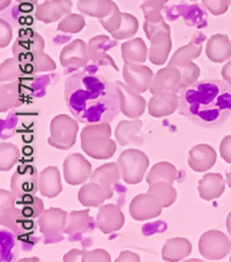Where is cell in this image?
<instances>
[{
    "mask_svg": "<svg viewBox=\"0 0 231 262\" xmlns=\"http://www.w3.org/2000/svg\"><path fill=\"white\" fill-rule=\"evenodd\" d=\"M64 97L71 115L82 124H110L120 112L115 84L94 73L81 72L67 78Z\"/></svg>",
    "mask_w": 231,
    "mask_h": 262,
    "instance_id": "obj_1",
    "label": "cell"
},
{
    "mask_svg": "<svg viewBox=\"0 0 231 262\" xmlns=\"http://www.w3.org/2000/svg\"><path fill=\"white\" fill-rule=\"evenodd\" d=\"M178 111L201 128H216L231 117V85L216 79L199 80L179 90Z\"/></svg>",
    "mask_w": 231,
    "mask_h": 262,
    "instance_id": "obj_2",
    "label": "cell"
},
{
    "mask_svg": "<svg viewBox=\"0 0 231 262\" xmlns=\"http://www.w3.org/2000/svg\"><path fill=\"white\" fill-rule=\"evenodd\" d=\"M110 137L111 127L109 123L92 124L81 132V147L93 159H110L117 150L116 142Z\"/></svg>",
    "mask_w": 231,
    "mask_h": 262,
    "instance_id": "obj_3",
    "label": "cell"
},
{
    "mask_svg": "<svg viewBox=\"0 0 231 262\" xmlns=\"http://www.w3.org/2000/svg\"><path fill=\"white\" fill-rule=\"evenodd\" d=\"M78 130V120L75 118L72 119L67 115H58L50 124L51 135H50L48 142L50 146L54 148L67 150L74 146Z\"/></svg>",
    "mask_w": 231,
    "mask_h": 262,
    "instance_id": "obj_4",
    "label": "cell"
},
{
    "mask_svg": "<svg viewBox=\"0 0 231 262\" xmlns=\"http://www.w3.org/2000/svg\"><path fill=\"white\" fill-rule=\"evenodd\" d=\"M121 178L130 185H137L142 182L149 165L146 154L138 149H128L120 154L118 159Z\"/></svg>",
    "mask_w": 231,
    "mask_h": 262,
    "instance_id": "obj_5",
    "label": "cell"
},
{
    "mask_svg": "<svg viewBox=\"0 0 231 262\" xmlns=\"http://www.w3.org/2000/svg\"><path fill=\"white\" fill-rule=\"evenodd\" d=\"M39 173L33 164H20L12 176L11 189L17 199L35 195L38 191Z\"/></svg>",
    "mask_w": 231,
    "mask_h": 262,
    "instance_id": "obj_6",
    "label": "cell"
},
{
    "mask_svg": "<svg viewBox=\"0 0 231 262\" xmlns=\"http://www.w3.org/2000/svg\"><path fill=\"white\" fill-rule=\"evenodd\" d=\"M231 250L230 239L223 232L211 230L205 232L199 241V252L208 260H221Z\"/></svg>",
    "mask_w": 231,
    "mask_h": 262,
    "instance_id": "obj_7",
    "label": "cell"
},
{
    "mask_svg": "<svg viewBox=\"0 0 231 262\" xmlns=\"http://www.w3.org/2000/svg\"><path fill=\"white\" fill-rule=\"evenodd\" d=\"M117 93L120 98V110L129 118H139L141 117L146 109V101L140 96L134 88L129 83H123L120 81L113 82Z\"/></svg>",
    "mask_w": 231,
    "mask_h": 262,
    "instance_id": "obj_8",
    "label": "cell"
},
{
    "mask_svg": "<svg viewBox=\"0 0 231 262\" xmlns=\"http://www.w3.org/2000/svg\"><path fill=\"white\" fill-rule=\"evenodd\" d=\"M182 73L177 67L167 65L154 76L151 88L153 95L177 94L182 89Z\"/></svg>",
    "mask_w": 231,
    "mask_h": 262,
    "instance_id": "obj_9",
    "label": "cell"
},
{
    "mask_svg": "<svg viewBox=\"0 0 231 262\" xmlns=\"http://www.w3.org/2000/svg\"><path fill=\"white\" fill-rule=\"evenodd\" d=\"M64 178L70 185H80L87 182L92 176V164L81 154H71L65 159L64 164Z\"/></svg>",
    "mask_w": 231,
    "mask_h": 262,
    "instance_id": "obj_10",
    "label": "cell"
},
{
    "mask_svg": "<svg viewBox=\"0 0 231 262\" xmlns=\"http://www.w3.org/2000/svg\"><path fill=\"white\" fill-rule=\"evenodd\" d=\"M161 202L151 193L139 194L130 205V214L135 221H147L155 219L162 214Z\"/></svg>",
    "mask_w": 231,
    "mask_h": 262,
    "instance_id": "obj_11",
    "label": "cell"
},
{
    "mask_svg": "<svg viewBox=\"0 0 231 262\" xmlns=\"http://www.w3.org/2000/svg\"><path fill=\"white\" fill-rule=\"evenodd\" d=\"M147 38L152 42L151 50L148 51L149 60L154 65H163L167 60L172 48L170 27L155 31Z\"/></svg>",
    "mask_w": 231,
    "mask_h": 262,
    "instance_id": "obj_12",
    "label": "cell"
},
{
    "mask_svg": "<svg viewBox=\"0 0 231 262\" xmlns=\"http://www.w3.org/2000/svg\"><path fill=\"white\" fill-rule=\"evenodd\" d=\"M123 76L131 87L138 93H144L151 88L154 74L149 67L139 64V62L126 61L123 70Z\"/></svg>",
    "mask_w": 231,
    "mask_h": 262,
    "instance_id": "obj_13",
    "label": "cell"
},
{
    "mask_svg": "<svg viewBox=\"0 0 231 262\" xmlns=\"http://www.w3.org/2000/svg\"><path fill=\"white\" fill-rule=\"evenodd\" d=\"M2 225L10 228L12 231H16L20 225H24L30 219H26L22 215L20 208L16 206V196L14 194L2 189Z\"/></svg>",
    "mask_w": 231,
    "mask_h": 262,
    "instance_id": "obj_14",
    "label": "cell"
},
{
    "mask_svg": "<svg viewBox=\"0 0 231 262\" xmlns=\"http://www.w3.org/2000/svg\"><path fill=\"white\" fill-rule=\"evenodd\" d=\"M69 214L59 208H50L39 216V230L45 237H57L65 231Z\"/></svg>",
    "mask_w": 231,
    "mask_h": 262,
    "instance_id": "obj_15",
    "label": "cell"
},
{
    "mask_svg": "<svg viewBox=\"0 0 231 262\" xmlns=\"http://www.w3.org/2000/svg\"><path fill=\"white\" fill-rule=\"evenodd\" d=\"M216 151L209 144H196L188 151V166L196 172H206L216 163Z\"/></svg>",
    "mask_w": 231,
    "mask_h": 262,
    "instance_id": "obj_16",
    "label": "cell"
},
{
    "mask_svg": "<svg viewBox=\"0 0 231 262\" xmlns=\"http://www.w3.org/2000/svg\"><path fill=\"white\" fill-rule=\"evenodd\" d=\"M125 223V216L120 208L112 203L104 205L99 208L96 224L103 233H112L123 228Z\"/></svg>",
    "mask_w": 231,
    "mask_h": 262,
    "instance_id": "obj_17",
    "label": "cell"
},
{
    "mask_svg": "<svg viewBox=\"0 0 231 262\" xmlns=\"http://www.w3.org/2000/svg\"><path fill=\"white\" fill-rule=\"evenodd\" d=\"M72 5L71 0H47L36 7V19L47 25L52 24L71 13Z\"/></svg>",
    "mask_w": 231,
    "mask_h": 262,
    "instance_id": "obj_18",
    "label": "cell"
},
{
    "mask_svg": "<svg viewBox=\"0 0 231 262\" xmlns=\"http://www.w3.org/2000/svg\"><path fill=\"white\" fill-rule=\"evenodd\" d=\"M116 44V42H112L106 35L95 36L88 43L89 59L96 65H110L116 71H119L115 60L108 55V50L115 47Z\"/></svg>",
    "mask_w": 231,
    "mask_h": 262,
    "instance_id": "obj_19",
    "label": "cell"
},
{
    "mask_svg": "<svg viewBox=\"0 0 231 262\" xmlns=\"http://www.w3.org/2000/svg\"><path fill=\"white\" fill-rule=\"evenodd\" d=\"M59 60L64 67H85L88 64V45L82 39H75L61 50Z\"/></svg>",
    "mask_w": 231,
    "mask_h": 262,
    "instance_id": "obj_20",
    "label": "cell"
},
{
    "mask_svg": "<svg viewBox=\"0 0 231 262\" xmlns=\"http://www.w3.org/2000/svg\"><path fill=\"white\" fill-rule=\"evenodd\" d=\"M206 56L215 64L224 62L231 57V42L224 34H215L207 40Z\"/></svg>",
    "mask_w": 231,
    "mask_h": 262,
    "instance_id": "obj_21",
    "label": "cell"
},
{
    "mask_svg": "<svg viewBox=\"0 0 231 262\" xmlns=\"http://www.w3.org/2000/svg\"><path fill=\"white\" fill-rule=\"evenodd\" d=\"M44 48L45 43L42 36L35 33L33 29L26 28L19 31V37L15 39L12 50L14 56H17L21 53L44 51Z\"/></svg>",
    "mask_w": 231,
    "mask_h": 262,
    "instance_id": "obj_22",
    "label": "cell"
},
{
    "mask_svg": "<svg viewBox=\"0 0 231 262\" xmlns=\"http://www.w3.org/2000/svg\"><path fill=\"white\" fill-rule=\"evenodd\" d=\"M38 191L43 196L56 198L62 191L60 172L56 166H48L39 173Z\"/></svg>",
    "mask_w": 231,
    "mask_h": 262,
    "instance_id": "obj_23",
    "label": "cell"
},
{
    "mask_svg": "<svg viewBox=\"0 0 231 262\" xmlns=\"http://www.w3.org/2000/svg\"><path fill=\"white\" fill-rule=\"evenodd\" d=\"M120 177V169L118 162H117V163H109L99 166V168L95 170L93 174L90 176V180L101 185V186L106 189L109 199H110L113 195L112 186L119 182Z\"/></svg>",
    "mask_w": 231,
    "mask_h": 262,
    "instance_id": "obj_24",
    "label": "cell"
},
{
    "mask_svg": "<svg viewBox=\"0 0 231 262\" xmlns=\"http://www.w3.org/2000/svg\"><path fill=\"white\" fill-rule=\"evenodd\" d=\"M198 34L194 36L191 43L184 45L177 51L174 53V56L171 57V60L169 65L177 67V69H183V67H186L192 64V60L196 59V58L200 57L202 52V40L205 39V36L198 40Z\"/></svg>",
    "mask_w": 231,
    "mask_h": 262,
    "instance_id": "obj_25",
    "label": "cell"
},
{
    "mask_svg": "<svg viewBox=\"0 0 231 262\" xmlns=\"http://www.w3.org/2000/svg\"><path fill=\"white\" fill-rule=\"evenodd\" d=\"M179 97L177 94H161L154 95V97L149 101L148 110L149 115L161 118V117L169 116L178 109Z\"/></svg>",
    "mask_w": 231,
    "mask_h": 262,
    "instance_id": "obj_26",
    "label": "cell"
},
{
    "mask_svg": "<svg viewBox=\"0 0 231 262\" xmlns=\"http://www.w3.org/2000/svg\"><path fill=\"white\" fill-rule=\"evenodd\" d=\"M225 189V182L220 173H206L199 182V195L206 201L220 198Z\"/></svg>",
    "mask_w": 231,
    "mask_h": 262,
    "instance_id": "obj_27",
    "label": "cell"
},
{
    "mask_svg": "<svg viewBox=\"0 0 231 262\" xmlns=\"http://www.w3.org/2000/svg\"><path fill=\"white\" fill-rule=\"evenodd\" d=\"M192 244L185 238L167 239L162 248V257L165 261H180L191 254Z\"/></svg>",
    "mask_w": 231,
    "mask_h": 262,
    "instance_id": "obj_28",
    "label": "cell"
},
{
    "mask_svg": "<svg viewBox=\"0 0 231 262\" xmlns=\"http://www.w3.org/2000/svg\"><path fill=\"white\" fill-rule=\"evenodd\" d=\"M78 199L81 205L85 207H99L109 199V195L101 185L92 182L81 187Z\"/></svg>",
    "mask_w": 231,
    "mask_h": 262,
    "instance_id": "obj_29",
    "label": "cell"
},
{
    "mask_svg": "<svg viewBox=\"0 0 231 262\" xmlns=\"http://www.w3.org/2000/svg\"><path fill=\"white\" fill-rule=\"evenodd\" d=\"M115 4L112 0H79L78 10L85 15L99 20L110 14Z\"/></svg>",
    "mask_w": 231,
    "mask_h": 262,
    "instance_id": "obj_30",
    "label": "cell"
},
{
    "mask_svg": "<svg viewBox=\"0 0 231 262\" xmlns=\"http://www.w3.org/2000/svg\"><path fill=\"white\" fill-rule=\"evenodd\" d=\"M142 127V121L135 119L134 121H120L116 128V139L120 146L140 143L138 140L139 133Z\"/></svg>",
    "mask_w": 231,
    "mask_h": 262,
    "instance_id": "obj_31",
    "label": "cell"
},
{
    "mask_svg": "<svg viewBox=\"0 0 231 262\" xmlns=\"http://www.w3.org/2000/svg\"><path fill=\"white\" fill-rule=\"evenodd\" d=\"M147 53L148 49L146 43L139 37L121 44V57L125 62L131 61L142 64L147 59Z\"/></svg>",
    "mask_w": 231,
    "mask_h": 262,
    "instance_id": "obj_32",
    "label": "cell"
},
{
    "mask_svg": "<svg viewBox=\"0 0 231 262\" xmlns=\"http://www.w3.org/2000/svg\"><path fill=\"white\" fill-rule=\"evenodd\" d=\"M178 177L177 170L172 164L167 162H160L152 168L151 172L147 176V183L151 185L156 182L174 183Z\"/></svg>",
    "mask_w": 231,
    "mask_h": 262,
    "instance_id": "obj_33",
    "label": "cell"
},
{
    "mask_svg": "<svg viewBox=\"0 0 231 262\" xmlns=\"http://www.w3.org/2000/svg\"><path fill=\"white\" fill-rule=\"evenodd\" d=\"M148 193L153 194L163 207H170L174 205L177 199V192L172 187V184L167 182H156L151 184Z\"/></svg>",
    "mask_w": 231,
    "mask_h": 262,
    "instance_id": "obj_34",
    "label": "cell"
},
{
    "mask_svg": "<svg viewBox=\"0 0 231 262\" xmlns=\"http://www.w3.org/2000/svg\"><path fill=\"white\" fill-rule=\"evenodd\" d=\"M90 224H92V219L89 217V209L82 211H72L69 215L64 232L69 234L82 233L90 228Z\"/></svg>",
    "mask_w": 231,
    "mask_h": 262,
    "instance_id": "obj_35",
    "label": "cell"
},
{
    "mask_svg": "<svg viewBox=\"0 0 231 262\" xmlns=\"http://www.w3.org/2000/svg\"><path fill=\"white\" fill-rule=\"evenodd\" d=\"M139 29V21L134 15L130 14V13H123V20H121V25L116 31L111 34L112 37L116 40L120 39H128L133 37V36L138 33Z\"/></svg>",
    "mask_w": 231,
    "mask_h": 262,
    "instance_id": "obj_36",
    "label": "cell"
},
{
    "mask_svg": "<svg viewBox=\"0 0 231 262\" xmlns=\"http://www.w3.org/2000/svg\"><path fill=\"white\" fill-rule=\"evenodd\" d=\"M16 206L20 208L22 215L26 219H34L43 213L44 203L35 195L16 199Z\"/></svg>",
    "mask_w": 231,
    "mask_h": 262,
    "instance_id": "obj_37",
    "label": "cell"
},
{
    "mask_svg": "<svg viewBox=\"0 0 231 262\" xmlns=\"http://www.w3.org/2000/svg\"><path fill=\"white\" fill-rule=\"evenodd\" d=\"M19 148L8 142H2L0 146V170L10 171L19 160Z\"/></svg>",
    "mask_w": 231,
    "mask_h": 262,
    "instance_id": "obj_38",
    "label": "cell"
},
{
    "mask_svg": "<svg viewBox=\"0 0 231 262\" xmlns=\"http://www.w3.org/2000/svg\"><path fill=\"white\" fill-rule=\"evenodd\" d=\"M86 26L85 17L82 15L74 14V13H69L60 20L59 25L57 27L58 31L61 33H70V34H78L79 31L82 30Z\"/></svg>",
    "mask_w": 231,
    "mask_h": 262,
    "instance_id": "obj_39",
    "label": "cell"
},
{
    "mask_svg": "<svg viewBox=\"0 0 231 262\" xmlns=\"http://www.w3.org/2000/svg\"><path fill=\"white\" fill-rule=\"evenodd\" d=\"M19 85L16 83L2 85V112H5L13 106L20 105Z\"/></svg>",
    "mask_w": 231,
    "mask_h": 262,
    "instance_id": "obj_40",
    "label": "cell"
},
{
    "mask_svg": "<svg viewBox=\"0 0 231 262\" xmlns=\"http://www.w3.org/2000/svg\"><path fill=\"white\" fill-rule=\"evenodd\" d=\"M24 75L25 72L15 57L8 58L2 64V82L8 80H16Z\"/></svg>",
    "mask_w": 231,
    "mask_h": 262,
    "instance_id": "obj_41",
    "label": "cell"
},
{
    "mask_svg": "<svg viewBox=\"0 0 231 262\" xmlns=\"http://www.w3.org/2000/svg\"><path fill=\"white\" fill-rule=\"evenodd\" d=\"M121 20H123V13L119 11L118 5L115 4L110 14L99 19V22H101L102 27L108 31V33L112 34L113 31H116L119 28V26L121 25Z\"/></svg>",
    "mask_w": 231,
    "mask_h": 262,
    "instance_id": "obj_42",
    "label": "cell"
},
{
    "mask_svg": "<svg viewBox=\"0 0 231 262\" xmlns=\"http://www.w3.org/2000/svg\"><path fill=\"white\" fill-rule=\"evenodd\" d=\"M203 7L214 16H221L228 12L230 0H201Z\"/></svg>",
    "mask_w": 231,
    "mask_h": 262,
    "instance_id": "obj_43",
    "label": "cell"
},
{
    "mask_svg": "<svg viewBox=\"0 0 231 262\" xmlns=\"http://www.w3.org/2000/svg\"><path fill=\"white\" fill-rule=\"evenodd\" d=\"M81 261H111L110 254L104 250H95L92 252H86L83 251L82 259Z\"/></svg>",
    "mask_w": 231,
    "mask_h": 262,
    "instance_id": "obj_44",
    "label": "cell"
},
{
    "mask_svg": "<svg viewBox=\"0 0 231 262\" xmlns=\"http://www.w3.org/2000/svg\"><path fill=\"white\" fill-rule=\"evenodd\" d=\"M166 3L167 0H143L140 8H141L143 14L152 12H161Z\"/></svg>",
    "mask_w": 231,
    "mask_h": 262,
    "instance_id": "obj_45",
    "label": "cell"
},
{
    "mask_svg": "<svg viewBox=\"0 0 231 262\" xmlns=\"http://www.w3.org/2000/svg\"><path fill=\"white\" fill-rule=\"evenodd\" d=\"M0 24H2V26H0V28H2V35H0V47L6 48L7 45L11 43L12 37H13L12 27L4 19L0 20Z\"/></svg>",
    "mask_w": 231,
    "mask_h": 262,
    "instance_id": "obj_46",
    "label": "cell"
},
{
    "mask_svg": "<svg viewBox=\"0 0 231 262\" xmlns=\"http://www.w3.org/2000/svg\"><path fill=\"white\" fill-rule=\"evenodd\" d=\"M221 157L226 163L231 164V135H226L220 143Z\"/></svg>",
    "mask_w": 231,
    "mask_h": 262,
    "instance_id": "obj_47",
    "label": "cell"
},
{
    "mask_svg": "<svg viewBox=\"0 0 231 262\" xmlns=\"http://www.w3.org/2000/svg\"><path fill=\"white\" fill-rule=\"evenodd\" d=\"M116 261H140V257L138 254H135V253L131 252V251H125V252H121L120 255L118 259Z\"/></svg>",
    "mask_w": 231,
    "mask_h": 262,
    "instance_id": "obj_48",
    "label": "cell"
},
{
    "mask_svg": "<svg viewBox=\"0 0 231 262\" xmlns=\"http://www.w3.org/2000/svg\"><path fill=\"white\" fill-rule=\"evenodd\" d=\"M221 74L226 82L231 85V60L226 62V64L223 66Z\"/></svg>",
    "mask_w": 231,
    "mask_h": 262,
    "instance_id": "obj_49",
    "label": "cell"
},
{
    "mask_svg": "<svg viewBox=\"0 0 231 262\" xmlns=\"http://www.w3.org/2000/svg\"><path fill=\"white\" fill-rule=\"evenodd\" d=\"M35 5L34 4H30V3H21L19 4V11L21 13H30L31 11L34 10Z\"/></svg>",
    "mask_w": 231,
    "mask_h": 262,
    "instance_id": "obj_50",
    "label": "cell"
},
{
    "mask_svg": "<svg viewBox=\"0 0 231 262\" xmlns=\"http://www.w3.org/2000/svg\"><path fill=\"white\" fill-rule=\"evenodd\" d=\"M225 224H226V229H228V232L230 234L231 237V213H229L228 217H226V221H225Z\"/></svg>",
    "mask_w": 231,
    "mask_h": 262,
    "instance_id": "obj_51",
    "label": "cell"
},
{
    "mask_svg": "<svg viewBox=\"0 0 231 262\" xmlns=\"http://www.w3.org/2000/svg\"><path fill=\"white\" fill-rule=\"evenodd\" d=\"M15 2L19 3V4H21V3H30V4H34V5H36L38 0H15Z\"/></svg>",
    "mask_w": 231,
    "mask_h": 262,
    "instance_id": "obj_52",
    "label": "cell"
},
{
    "mask_svg": "<svg viewBox=\"0 0 231 262\" xmlns=\"http://www.w3.org/2000/svg\"><path fill=\"white\" fill-rule=\"evenodd\" d=\"M11 4V0H2V10H4V8H6L8 5Z\"/></svg>",
    "mask_w": 231,
    "mask_h": 262,
    "instance_id": "obj_53",
    "label": "cell"
},
{
    "mask_svg": "<svg viewBox=\"0 0 231 262\" xmlns=\"http://www.w3.org/2000/svg\"><path fill=\"white\" fill-rule=\"evenodd\" d=\"M226 184H228V186L231 188V169L228 173H226Z\"/></svg>",
    "mask_w": 231,
    "mask_h": 262,
    "instance_id": "obj_54",
    "label": "cell"
},
{
    "mask_svg": "<svg viewBox=\"0 0 231 262\" xmlns=\"http://www.w3.org/2000/svg\"><path fill=\"white\" fill-rule=\"evenodd\" d=\"M191 2H197V0H191Z\"/></svg>",
    "mask_w": 231,
    "mask_h": 262,
    "instance_id": "obj_55",
    "label": "cell"
},
{
    "mask_svg": "<svg viewBox=\"0 0 231 262\" xmlns=\"http://www.w3.org/2000/svg\"><path fill=\"white\" fill-rule=\"evenodd\" d=\"M230 5H231V0H230Z\"/></svg>",
    "mask_w": 231,
    "mask_h": 262,
    "instance_id": "obj_56",
    "label": "cell"
},
{
    "mask_svg": "<svg viewBox=\"0 0 231 262\" xmlns=\"http://www.w3.org/2000/svg\"><path fill=\"white\" fill-rule=\"evenodd\" d=\"M230 261H231V256H230Z\"/></svg>",
    "mask_w": 231,
    "mask_h": 262,
    "instance_id": "obj_57",
    "label": "cell"
}]
</instances>
